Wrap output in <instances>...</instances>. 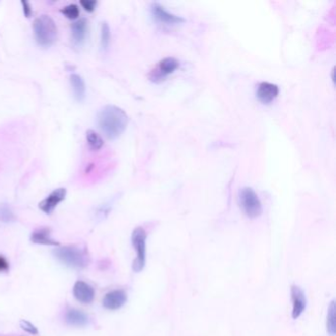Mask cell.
I'll return each instance as SVG.
<instances>
[{"label": "cell", "mask_w": 336, "mask_h": 336, "mask_svg": "<svg viewBox=\"0 0 336 336\" xmlns=\"http://www.w3.org/2000/svg\"><path fill=\"white\" fill-rule=\"evenodd\" d=\"M53 254L63 264L70 268L81 269L88 264V255L85 251L76 247L58 248L54 250Z\"/></svg>", "instance_id": "3"}, {"label": "cell", "mask_w": 336, "mask_h": 336, "mask_svg": "<svg viewBox=\"0 0 336 336\" xmlns=\"http://www.w3.org/2000/svg\"><path fill=\"white\" fill-rule=\"evenodd\" d=\"M110 42H111L110 26L107 22H104L101 28V47L104 50L108 49L110 46Z\"/></svg>", "instance_id": "19"}, {"label": "cell", "mask_w": 336, "mask_h": 336, "mask_svg": "<svg viewBox=\"0 0 336 336\" xmlns=\"http://www.w3.org/2000/svg\"><path fill=\"white\" fill-rule=\"evenodd\" d=\"M65 195H66L65 189L64 188L57 189L51 192L47 198H45L43 201H41L39 204V207L46 214H51L54 211V209L56 208V206L62 201H64Z\"/></svg>", "instance_id": "7"}, {"label": "cell", "mask_w": 336, "mask_h": 336, "mask_svg": "<svg viewBox=\"0 0 336 336\" xmlns=\"http://www.w3.org/2000/svg\"><path fill=\"white\" fill-rule=\"evenodd\" d=\"M132 246L136 251V258L133 261L132 269L134 272H140L146 262V232L142 227L133 230L131 236Z\"/></svg>", "instance_id": "5"}, {"label": "cell", "mask_w": 336, "mask_h": 336, "mask_svg": "<svg viewBox=\"0 0 336 336\" xmlns=\"http://www.w3.org/2000/svg\"><path fill=\"white\" fill-rule=\"evenodd\" d=\"M127 300L128 297L126 292H124L123 290H113L104 297L103 306L108 310L115 311L126 304Z\"/></svg>", "instance_id": "11"}, {"label": "cell", "mask_w": 336, "mask_h": 336, "mask_svg": "<svg viewBox=\"0 0 336 336\" xmlns=\"http://www.w3.org/2000/svg\"><path fill=\"white\" fill-rule=\"evenodd\" d=\"M278 93L279 88L277 85L269 82H262L257 87L256 97L263 104H270L278 96Z\"/></svg>", "instance_id": "10"}, {"label": "cell", "mask_w": 336, "mask_h": 336, "mask_svg": "<svg viewBox=\"0 0 336 336\" xmlns=\"http://www.w3.org/2000/svg\"><path fill=\"white\" fill-rule=\"evenodd\" d=\"M70 82L72 85L74 98L78 102H82L86 97V86L83 78L78 74H72L70 76Z\"/></svg>", "instance_id": "16"}, {"label": "cell", "mask_w": 336, "mask_h": 336, "mask_svg": "<svg viewBox=\"0 0 336 336\" xmlns=\"http://www.w3.org/2000/svg\"><path fill=\"white\" fill-rule=\"evenodd\" d=\"M21 3H22V6H23V11H24L25 16L29 18L32 14V9H31V6H30L29 2L23 0V1H21Z\"/></svg>", "instance_id": "24"}, {"label": "cell", "mask_w": 336, "mask_h": 336, "mask_svg": "<svg viewBox=\"0 0 336 336\" xmlns=\"http://www.w3.org/2000/svg\"><path fill=\"white\" fill-rule=\"evenodd\" d=\"M65 321L71 325V326H76V327H82L88 324L89 319L85 313L82 311L72 309L66 312L65 314Z\"/></svg>", "instance_id": "14"}, {"label": "cell", "mask_w": 336, "mask_h": 336, "mask_svg": "<svg viewBox=\"0 0 336 336\" xmlns=\"http://www.w3.org/2000/svg\"><path fill=\"white\" fill-rule=\"evenodd\" d=\"M151 11L153 16L155 17L161 23L165 24H179L185 22L182 17L176 16L173 13L167 11L159 3H153L151 6Z\"/></svg>", "instance_id": "12"}, {"label": "cell", "mask_w": 336, "mask_h": 336, "mask_svg": "<svg viewBox=\"0 0 336 336\" xmlns=\"http://www.w3.org/2000/svg\"><path fill=\"white\" fill-rule=\"evenodd\" d=\"M71 30H72L73 45L76 48H80L84 45V43L86 41V37H87V30H88L87 20L83 18V19L76 21L75 23L72 24Z\"/></svg>", "instance_id": "13"}, {"label": "cell", "mask_w": 336, "mask_h": 336, "mask_svg": "<svg viewBox=\"0 0 336 336\" xmlns=\"http://www.w3.org/2000/svg\"><path fill=\"white\" fill-rule=\"evenodd\" d=\"M292 302H293V310H292V318L297 320L304 313L307 306V300L304 297V292L298 286H292L291 288Z\"/></svg>", "instance_id": "9"}, {"label": "cell", "mask_w": 336, "mask_h": 336, "mask_svg": "<svg viewBox=\"0 0 336 336\" xmlns=\"http://www.w3.org/2000/svg\"><path fill=\"white\" fill-rule=\"evenodd\" d=\"M31 240L34 243L38 245H45V246H58L59 242L53 240L50 237V230L48 228H40L36 231L31 236Z\"/></svg>", "instance_id": "15"}, {"label": "cell", "mask_w": 336, "mask_h": 336, "mask_svg": "<svg viewBox=\"0 0 336 336\" xmlns=\"http://www.w3.org/2000/svg\"><path fill=\"white\" fill-rule=\"evenodd\" d=\"M177 67H178V62L175 57H166L159 63L157 69L153 70V72L151 73L150 75L151 80L155 82H157V79L164 80V78L167 75L172 74Z\"/></svg>", "instance_id": "6"}, {"label": "cell", "mask_w": 336, "mask_h": 336, "mask_svg": "<svg viewBox=\"0 0 336 336\" xmlns=\"http://www.w3.org/2000/svg\"><path fill=\"white\" fill-rule=\"evenodd\" d=\"M34 33L37 43L44 48L51 47L57 38L56 25L47 15L38 17L34 21Z\"/></svg>", "instance_id": "2"}, {"label": "cell", "mask_w": 336, "mask_h": 336, "mask_svg": "<svg viewBox=\"0 0 336 336\" xmlns=\"http://www.w3.org/2000/svg\"><path fill=\"white\" fill-rule=\"evenodd\" d=\"M128 124V114L116 106H106L98 113V125L109 139L119 137L126 130Z\"/></svg>", "instance_id": "1"}, {"label": "cell", "mask_w": 336, "mask_h": 336, "mask_svg": "<svg viewBox=\"0 0 336 336\" xmlns=\"http://www.w3.org/2000/svg\"><path fill=\"white\" fill-rule=\"evenodd\" d=\"M15 220V215L6 204L0 205V222L11 223Z\"/></svg>", "instance_id": "20"}, {"label": "cell", "mask_w": 336, "mask_h": 336, "mask_svg": "<svg viewBox=\"0 0 336 336\" xmlns=\"http://www.w3.org/2000/svg\"><path fill=\"white\" fill-rule=\"evenodd\" d=\"M20 326L22 327L23 330L27 331L28 333H31V334H37L38 333V329L37 327L32 324L30 321H27V320H21L20 321Z\"/></svg>", "instance_id": "22"}, {"label": "cell", "mask_w": 336, "mask_h": 336, "mask_svg": "<svg viewBox=\"0 0 336 336\" xmlns=\"http://www.w3.org/2000/svg\"><path fill=\"white\" fill-rule=\"evenodd\" d=\"M60 12L64 14V16L68 19H71V20H74V19H77L79 17V8L76 4H69L67 6L64 7Z\"/></svg>", "instance_id": "21"}, {"label": "cell", "mask_w": 336, "mask_h": 336, "mask_svg": "<svg viewBox=\"0 0 336 336\" xmlns=\"http://www.w3.org/2000/svg\"><path fill=\"white\" fill-rule=\"evenodd\" d=\"M86 137H87V141H88L89 147L92 150L97 151V150H100L103 147L104 141H103L102 137L94 130H92V129L88 130L87 133H86Z\"/></svg>", "instance_id": "18"}, {"label": "cell", "mask_w": 336, "mask_h": 336, "mask_svg": "<svg viewBox=\"0 0 336 336\" xmlns=\"http://www.w3.org/2000/svg\"><path fill=\"white\" fill-rule=\"evenodd\" d=\"M9 269V263L3 256H0V272H5Z\"/></svg>", "instance_id": "25"}, {"label": "cell", "mask_w": 336, "mask_h": 336, "mask_svg": "<svg viewBox=\"0 0 336 336\" xmlns=\"http://www.w3.org/2000/svg\"><path fill=\"white\" fill-rule=\"evenodd\" d=\"M335 301H332L328 308L327 313V320H326V328L327 332L330 336L335 335L336 321H335Z\"/></svg>", "instance_id": "17"}, {"label": "cell", "mask_w": 336, "mask_h": 336, "mask_svg": "<svg viewBox=\"0 0 336 336\" xmlns=\"http://www.w3.org/2000/svg\"><path fill=\"white\" fill-rule=\"evenodd\" d=\"M73 295L82 304H90L94 301L95 290L84 281H77L73 287Z\"/></svg>", "instance_id": "8"}, {"label": "cell", "mask_w": 336, "mask_h": 336, "mask_svg": "<svg viewBox=\"0 0 336 336\" xmlns=\"http://www.w3.org/2000/svg\"><path fill=\"white\" fill-rule=\"evenodd\" d=\"M80 4L86 11L93 12L96 7L97 1L95 0H82L80 1Z\"/></svg>", "instance_id": "23"}, {"label": "cell", "mask_w": 336, "mask_h": 336, "mask_svg": "<svg viewBox=\"0 0 336 336\" xmlns=\"http://www.w3.org/2000/svg\"><path fill=\"white\" fill-rule=\"evenodd\" d=\"M240 207L249 218H257L262 213V205L252 188H242L240 192Z\"/></svg>", "instance_id": "4"}]
</instances>
